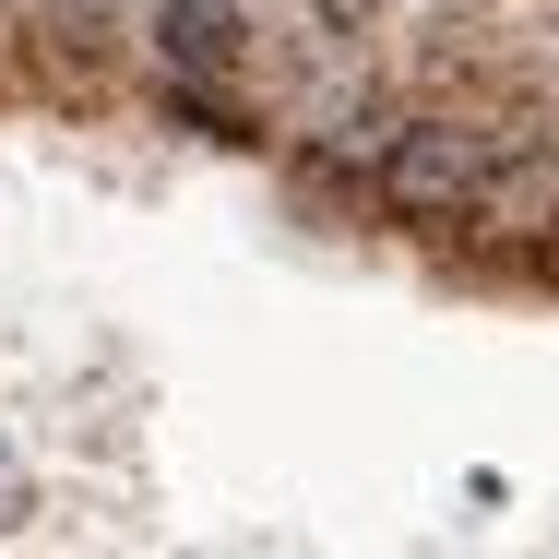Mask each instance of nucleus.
<instances>
[{"instance_id":"2","label":"nucleus","mask_w":559,"mask_h":559,"mask_svg":"<svg viewBox=\"0 0 559 559\" xmlns=\"http://www.w3.org/2000/svg\"><path fill=\"white\" fill-rule=\"evenodd\" d=\"M155 48H167V72L226 84L238 48H250V24H238V0H155Z\"/></svg>"},{"instance_id":"1","label":"nucleus","mask_w":559,"mask_h":559,"mask_svg":"<svg viewBox=\"0 0 559 559\" xmlns=\"http://www.w3.org/2000/svg\"><path fill=\"white\" fill-rule=\"evenodd\" d=\"M369 191H381V215H405V226H464L488 203V143H476L464 119H405V131L381 143Z\"/></svg>"}]
</instances>
